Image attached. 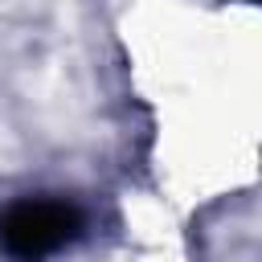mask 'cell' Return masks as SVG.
Here are the masks:
<instances>
[{
	"instance_id": "cell-1",
	"label": "cell",
	"mask_w": 262,
	"mask_h": 262,
	"mask_svg": "<svg viewBox=\"0 0 262 262\" xmlns=\"http://www.w3.org/2000/svg\"><path fill=\"white\" fill-rule=\"evenodd\" d=\"M86 229V213L70 196H20L0 209V254L8 262H49Z\"/></svg>"
}]
</instances>
